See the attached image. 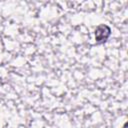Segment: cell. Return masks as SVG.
Segmentation results:
<instances>
[{
    "label": "cell",
    "instance_id": "6da1fadb",
    "mask_svg": "<svg viewBox=\"0 0 128 128\" xmlns=\"http://www.w3.org/2000/svg\"><path fill=\"white\" fill-rule=\"evenodd\" d=\"M111 29L107 25H100L95 30V41L97 43H104L110 36Z\"/></svg>",
    "mask_w": 128,
    "mask_h": 128
}]
</instances>
